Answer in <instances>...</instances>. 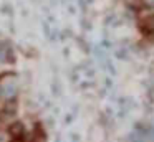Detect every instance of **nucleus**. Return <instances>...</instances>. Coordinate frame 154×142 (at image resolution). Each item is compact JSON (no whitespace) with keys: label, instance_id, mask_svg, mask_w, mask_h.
<instances>
[{"label":"nucleus","instance_id":"1","mask_svg":"<svg viewBox=\"0 0 154 142\" xmlns=\"http://www.w3.org/2000/svg\"><path fill=\"white\" fill-rule=\"evenodd\" d=\"M23 125L20 124V122H15V124H12L10 127H8V134L12 135L14 139H18V137H22L23 135Z\"/></svg>","mask_w":154,"mask_h":142}]
</instances>
